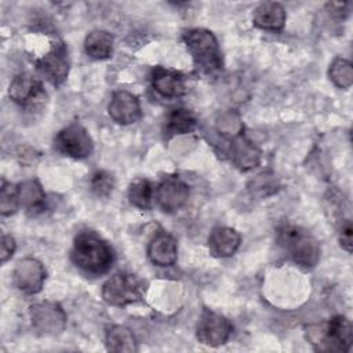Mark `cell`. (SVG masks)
<instances>
[{
	"mask_svg": "<svg viewBox=\"0 0 353 353\" xmlns=\"http://www.w3.org/2000/svg\"><path fill=\"white\" fill-rule=\"evenodd\" d=\"M114 189V178L110 172L101 170L97 171L91 178V190L98 197H108Z\"/></svg>",
	"mask_w": 353,
	"mask_h": 353,
	"instance_id": "obj_26",
	"label": "cell"
},
{
	"mask_svg": "<svg viewBox=\"0 0 353 353\" xmlns=\"http://www.w3.org/2000/svg\"><path fill=\"white\" fill-rule=\"evenodd\" d=\"M113 36L106 30H92L84 40L85 52L94 59L109 58L113 51Z\"/></svg>",
	"mask_w": 353,
	"mask_h": 353,
	"instance_id": "obj_22",
	"label": "cell"
},
{
	"mask_svg": "<svg viewBox=\"0 0 353 353\" xmlns=\"http://www.w3.org/2000/svg\"><path fill=\"white\" fill-rule=\"evenodd\" d=\"M189 188L175 175H167L161 179L156 189V201L163 212L174 214L179 211L188 201Z\"/></svg>",
	"mask_w": 353,
	"mask_h": 353,
	"instance_id": "obj_11",
	"label": "cell"
},
{
	"mask_svg": "<svg viewBox=\"0 0 353 353\" xmlns=\"http://www.w3.org/2000/svg\"><path fill=\"white\" fill-rule=\"evenodd\" d=\"M32 325L41 334L55 335L63 331L66 325V313L55 302H39L29 307Z\"/></svg>",
	"mask_w": 353,
	"mask_h": 353,
	"instance_id": "obj_9",
	"label": "cell"
},
{
	"mask_svg": "<svg viewBox=\"0 0 353 353\" xmlns=\"http://www.w3.org/2000/svg\"><path fill=\"white\" fill-rule=\"evenodd\" d=\"M182 39L197 69L207 74H214L222 69L219 44L211 30L203 28L189 29Z\"/></svg>",
	"mask_w": 353,
	"mask_h": 353,
	"instance_id": "obj_3",
	"label": "cell"
},
{
	"mask_svg": "<svg viewBox=\"0 0 353 353\" xmlns=\"http://www.w3.org/2000/svg\"><path fill=\"white\" fill-rule=\"evenodd\" d=\"M248 189L252 194H258L261 197H266L277 190V179L270 174H261L255 179L251 181Z\"/></svg>",
	"mask_w": 353,
	"mask_h": 353,
	"instance_id": "obj_27",
	"label": "cell"
},
{
	"mask_svg": "<svg viewBox=\"0 0 353 353\" xmlns=\"http://www.w3.org/2000/svg\"><path fill=\"white\" fill-rule=\"evenodd\" d=\"M153 186L146 178H137L130 183L128 200L139 210H149L152 207Z\"/></svg>",
	"mask_w": 353,
	"mask_h": 353,
	"instance_id": "obj_23",
	"label": "cell"
},
{
	"mask_svg": "<svg viewBox=\"0 0 353 353\" xmlns=\"http://www.w3.org/2000/svg\"><path fill=\"white\" fill-rule=\"evenodd\" d=\"M106 349L116 353H132L138 350L132 331L124 325H112L106 331Z\"/></svg>",
	"mask_w": 353,
	"mask_h": 353,
	"instance_id": "obj_20",
	"label": "cell"
},
{
	"mask_svg": "<svg viewBox=\"0 0 353 353\" xmlns=\"http://www.w3.org/2000/svg\"><path fill=\"white\" fill-rule=\"evenodd\" d=\"M19 196H18V186L1 181V188H0V214L3 216H8L17 212L19 208Z\"/></svg>",
	"mask_w": 353,
	"mask_h": 353,
	"instance_id": "obj_25",
	"label": "cell"
},
{
	"mask_svg": "<svg viewBox=\"0 0 353 353\" xmlns=\"http://www.w3.org/2000/svg\"><path fill=\"white\" fill-rule=\"evenodd\" d=\"M230 334L232 324L225 316L208 309L203 310L196 328L199 342L207 346L216 347L226 343Z\"/></svg>",
	"mask_w": 353,
	"mask_h": 353,
	"instance_id": "obj_8",
	"label": "cell"
},
{
	"mask_svg": "<svg viewBox=\"0 0 353 353\" xmlns=\"http://www.w3.org/2000/svg\"><path fill=\"white\" fill-rule=\"evenodd\" d=\"M55 148L63 156L81 160L94 152V142L88 131L79 123L62 128L55 137Z\"/></svg>",
	"mask_w": 353,
	"mask_h": 353,
	"instance_id": "obj_6",
	"label": "cell"
},
{
	"mask_svg": "<svg viewBox=\"0 0 353 353\" xmlns=\"http://www.w3.org/2000/svg\"><path fill=\"white\" fill-rule=\"evenodd\" d=\"M148 256L153 265L171 266L178 258V244L174 236L167 232H159L148 245Z\"/></svg>",
	"mask_w": 353,
	"mask_h": 353,
	"instance_id": "obj_16",
	"label": "cell"
},
{
	"mask_svg": "<svg viewBox=\"0 0 353 353\" xmlns=\"http://www.w3.org/2000/svg\"><path fill=\"white\" fill-rule=\"evenodd\" d=\"M108 113L113 121L127 125L141 119V103L137 95L125 90H117L112 94L108 105Z\"/></svg>",
	"mask_w": 353,
	"mask_h": 353,
	"instance_id": "obj_13",
	"label": "cell"
},
{
	"mask_svg": "<svg viewBox=\"0 0 353 353\" xmlns=\"http://www.w3.org/2000/svg\"><path fill=\"white\" fill-rule=\"evenodd\" d=\"M19 205L25 208L28 215L36 216L46 210V193L36 179H29L18 185Z\"/></svg>",
	"mask_w": 353,
	"mask_h": 353,
	"instance_id": "obj_19",
	"label": "cell"
},
{
	"mask_svg": "<svg viewBox=\"0 0 353 353\" xmlns=\"http://www.w3.org/2000/svg\"><path fill=\"white\" fill-rule=\"evenodd\" d=\"M72 262L90 274L106 273L114 261L113 248L92 230L80 232L73 241Z\"/></svg>",
	"mask_w": 353,
	"mask_h": 353,
	"instance_id": "obj_1",
	"label": "cell"
},
{
	"mask_svg": "<svg viewBox=\"0 0 353 353\" xmlns=\"http://www.w3.org/2000/svg\"><path fill=\"white\" fill-rule=\"evenodd\" d=\"M37 70L52 85H61L69 73L68 50L62 41L54 43L51 50L36 62Z\"/></svg>",
	"mask_w": 353,
	"mask_h": 353,
	"instance_id": "obj_10",
	"label": "cell"
},
{
	"mask_svg": "<svg viewBox=\"0 0 353 353\" xmlns=\"http://www.w3.org/2000/svg\"><path fill=\"white\" fill-rule=\"evenodd\" d=\"M229 156L232 163L241 171H248L261 161V150L241 132L230 138Z\"/></svg>",
	"mask_w": 353,
	"mask_h": 353,
	"instance_id": "obj_14",
	"label": "cell"
},
{
	"mask_svg": "<svg viewBox=\"0 0 353 353\" xmlns=\"http://www.w3.org/2000/svg\"><path fill=\"white\" fill-rule=\"evenodd\" d=\"M328 76L331 81L338 87L347 90L353 84V68L345 58H335L330 65Z\"/></svg>",
	"mask_w": 353,
	"mask_h": 353,
	"instance_id": "obj_24",
	"label": "cell"
},
{
	"mask_svg": "<svg viewBox=\"0 0 353 353\" xmlns=\"http://www.w3.org/2000/svg\"><path fill=\"white\" fill-rule=\"evenodd\" d=\"M145 281L137 274L121 272L113 274L102 285V298L112 306H125L143 298Z\"/></svg>",
	"mask_w": 353,
	"mask_h": 353,
	"instance_id": "obj_5",
	"label": "cell"
},
{
	"mask_svg": "<svg viewBox=\"0 0 353 353\" xmlns=\"http://www.w3.org/2000/svg\"><path fill=\"white\" fill-rule=\"evenodd\" d=\"M279 244L290 258L302 268H313L320 259L317 240L301 228L285 225L279 230Z\"/></svg>",
	"mask_w": 353,
	"mask_h": 353,
	"instance_id": "obj_4",
	"label": "cell"
},
{
	"mask_svg": "<svg viewBox=\"0 0 353 353\" xmlns=\"http://www.w3.org/2000/svg\"><path fill=\"white\" fill-rule=\"evenodd\" d=\"M152 85L154 91L164 98H178L188 91L185 76L178 72L164 69L163 66L153 69Z\"/></svg>",
	"mask_w": 353,
	"mask_h": 353,
	"instance_id": "obj_15",
	"label": "cell"
},
{
	"mask_svg": "<svg viewBox=\"0 0 353 353\" xmlns=\"http://www.w3.org/2000/svg\"><path fill=\"white\" fill-rule=\"evenodd\" d=\"M252 22L256 28L277 32L284 28L285 10L280 3L263 1L252 12Z\"/></svg>",
	"mask_w": 353,
	"mask_h": 353,
	"instance_id": "obj_18",
	"label": "cell"
},
{
	"mask_svg": "<svg viewBox=\"0 0 353 353\" xmlns=\"http://www.w3.org/2000/svg\"><path fill=\"white\" fill-rule=\"evenodd\" d=\"M197 119L194 113L185 108L172 109L164 124V132L167 135H181V134H189L196 128Z\"/></svg>",
	"mask_w": 353,
	"mask_h": 353,
	"instance_id": "obj_21",
	"label": "cell"
},
{
	"mask_svg": "<svg viewBox=\"0 0 353 353\" xmlns=\"http://www.w3.org/2000/svg\"><path fill=\"white\" fill-rule=\"evenodd\" d=\"M10 98L26 110H36L47 102V92L39 79L29 73L17 74L8 87Z\"/></svg>",
	"mask_w": 353,
	"mask_h": 353,
	"instance_id": "obj_7",
	"label": "cell"
},
{
	"mask_svg": "<svg viewBox=\"0 0 353 353\" xmlns=\"http://www.w3.org/2000/svg\"><path fill=\"white\" fill-rule=\"evenodd\" d=\"M17 244L12 236L10 234H3L1 236V243H0V261L4 263L7 262L15 252Z\"/></svg>",
	"mask_w": 353,
	"mask_h": 353,
	"instance_id": "obj_29",
	"label": "cell"
},
{
	"mask_svg": "<svg viewBox=\"0 0 353 353\" xmlns=\"http://www.w3.org/2000/svg\"><path fill=\"white\" fill-rule=\"evenodd\" d=\"M306 338L320 352H349L353 342V328L345 316L338 314L324 324L309 327Z\"/></svg>",
	"mask_w": 353,
	"mask_h": 353,
	"instance_id": "obj_2",
	"label": "cell"
},
{
	"mask_svg": "<svg viewBox=\"0 0 353 353\" xmlns=\"http://www.w3.org/2000/svg\"><path fill=\"white\" fill-rule=\"evenodd\" d=\"M241 237L237 230L229 226H216L208 236V250L214 256H232L240 247Z\"/></svg>",
	"mask_w": 353,
	"mask_h": 353,
	"instance_id": "obj_17",
	"label": "cell"
},
{
	"mask_svg": "<svg viewBox=\"0 0 353 353\" xmlns=\"http://www.w3.org/2000/svg\"><path fill=\"white\" fill-rule=\"evenodd\" d=\"M339 243L342 245L343 250H346L347 252H352V245H353V228H352V222L350 219H342L341 225H339Z\"/></svg>",
	"mask_w": 353,
	"mask_h": 353,
	"instance_id": "obj_28",
	"label": "cell"
},
{
	"mask_svg": "<svg viewBox=\"0 0 353 353\" xmlns=\"http://www.w3.org/2000/svg\"><path fill=\"white\" fill-rule=\"evenodd\" d=\"M46 280L43 263L34 258L19 259L12 272L14 285L23 294L32 295L41 290Z\"/></svg>",
	"mask_w": 353,
	"mask_h": 353,
	"instance_id": "obj_12",
	"label": "cell"
}]
</instances>
